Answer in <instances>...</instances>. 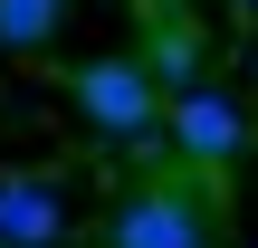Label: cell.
I'll list each match as a JSON object with an SVG mask.
<instances>
[{
  "label": "cell",
  "instance_id": "cell-1",
  "mask_svg": "<svg viewBox=\"0 0 258 248\" xmlns=\"http://www.w3.org/2000/svg\"><path fill=\"white\" fill-rule=\"evenodd\" d=\"M67 96H77V115H86L96 134H124V143H153V134H163V105H172L144 57H86V67L67 76Z\"/></svg>",
  "mask_w": 258,
  "mask_h": 248
},
{
  "label": "cell",
  "instance_id": "cell-2",
  "mask_svg": "<svg viewBox=\"0 0 258 248\" xmlns=\"http://www.w3.org/2000/svg\"><path fill=\"white\" fill-rule=\"evenodd\" d=\"M105 248H211V210L182 182H144L105 210Z\"/></svg>",
  "mask_w": 258,
  "mask_h": 248
},
{
  "label": "cell",
  "instance_id": "cell-3",
  "mask_svg": "<svg viewBox=\"0 0 258 248\" xmlns=\"http://www.w3.org/2000/svg\"><path fill=\"white\" fill-rule=\"evenodd\" d=\"M163 134H172V153H182V162H201V172L239 162V143H249L239 105H230L220 86H191V96H172V105H163Z\"/></svg>",
  "mask_w": 258,
  "mask_h": 248
},
{
  "label": "cell",
  "instance_id": "cell-4",
  "mask_svg": "<svg viewBox=\"0 0 258 248\" xmlns=\"http://www.w3.org/2000/svg\"><path fill=\"white\" fill-rule=\"evenodd\" d=\"M0 248H67V201L38 172H0Z\"/></svg>",
  "mask_w": 258,
  "mask_h": 248
},
{
  "label": "cell",
  "instance_id": "cell-5",
  "mask_svg": "<svg viewBox=\"0 0 258 248\" xmlns=\"http://www.w3.org/2000/svg\"><path fill=\"white\" fill-rule=\"evenodd\" d=\"M144 67H153V86H163V96H191V86H201V29H191V19H172V10H153Z\"/></svg>",
  "mask_w": 258,
  "mask_h": 248
},
{
  "label": "cell",
  "instance_id": "cell-6",
  "mask_svg": "<svg viewBox=\"0 0 258 248\" xmlns=\"http://www.w3.org/2000/svg\"><path fill=\"white\" fill-rule=\"evenodd\" d=\"M67 29V0H0V48H48Z\"/></svg>",
  "mask_w": 258,
  "mask_h": 248
},
{
  "label": "cell",
  "instance_id": "cell-7",
  "mask_svg": "<svg viewBox=\"0 0 258 248\" xmlns=\"http://www.w3.org/2000/svg\"><path fill=\"white\" fill-rule=\"evenodd\" d=\"M239 10H249V19H258V0H239Z\"/></svg>",
  "mask_w": 258,
  "mask_h": 248
}]
</instances>
